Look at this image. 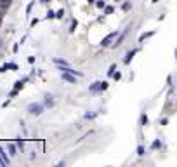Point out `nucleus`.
Listing matches in <instances>:
<instances>
[{
	"instance_id": "obj_22",
	"label": "nucleus",
	"mask_w": 177,
	"mask_h": 167,
	"mask_svg": "<svg viewBox=\"0 0 177 167\" xmlns=\"http://www.w3.org/2000/svg\"><path fill=\"white\" fill-rule=\"evenodd\" d=\"M96 5H97L99 9H104V7H106V3H104L103 0H99V2H96Z\"/></svg>"
},
{
	"instance_id": "obj_3",
	"label": "nucleus",
	"mask_w": 177,
	"mask_h": 167,
	"mask_svg": "<svg viewBox=\"0 0 177 167\" xmlns=\"http://www.w3.org/2000/svg\"><path fill=\"white\" fill-rule=\"evenodd\" d=\"M61 78H63L64 82H68V84H75V82H76V75H73V73H70V71H61Z\"/></svg>"
},
{
	"instance_id": "obj_9",
	"label": "nucleus",
	"mask_w": 177,
	"mask_h": 167,
	"mask_svg": "<svg viewBox=\"0 0 177 167\" xmlns=\"http://www.w3.org/2000/svg\"><path fill=\"white\" fill-rule=\"evenodd\" d=\"M54 63L59 64V66H70V63L66 59H63V58H54Z\"/></svg>"
},
{
	"instance_id": "obj_34",
	"label": "nucleus",
	"mask_w": 177,
	"mask_h": 167,
	"mask_svg": "<svg viewBox=\"0 0 177 167\" xmlns=\"http://www.w3.org/2000/svg\"><path fill=\"white\" fill-rule=\"evenodd\" d=\"M0 45H2V42H0Z\"/></svg>"
},
{
	"instance_id": "obj_4",
	"label": "nucleus",
	"mask_w": 177,
	"mask_h": 167,
	"mask_svg": "<svg viewBox=\"0 0 177 167\" xmlns=\"http://www.w3.org/2000/svg\"><path fill=\"white\" fill-rule=\"evenodd\" d=\"M7 70H17V64L16 63H5L0 66V73H5Z\"/></svg>"
},
{
	"instance_id": "obj_5",
	"label": "nucleus",
	"mask_w": 177,
	"mask_h": 167,
	"mask_svg": "<svg viewBox=\"0 0 177 167\" xmlns=\"http://www.w3.org/2000/svg\"><path fill=\"white\" fill-rule=\"evenodd\" d=\"M43 105H45L47 108H52V106H54V96H52V94H45Z\"/></svg>"
},
{
	"instance_id": "obj_26",
	"label": "nucleus",
	"mask_w": 177,
	"mask_h": 167,
	"mask_svg": "<svg viewBox=\"0 0 177 167\" xmlns=\"http://www.w3.org/2000/svg\"><path fill=\"white\" fill-rule=\"evenodd\" d=\"M113 77H115V80H120V78H122V73H120V71H118V73H115V75H113Z\"/></svg>"
},
{
	"instance_id": "obj_21",
	"label": "nucleus",
	"mask_w": 177,
	"mask_h": 167,
	"mask_svg": "<svg viewBox=\"0 0 177 167\" xmlns=\"http://www.w3.org/2000/svg\"><path fill=\"white\" fill-rule=\"evenodd\" d=\"M137 155H139V157L144 155V146H137Z\"/></svg>"
},
{
	"instance_id": "obj_25",
	"label": "nucleus",
	"mask_w": 177,
	"mask_h": 167,
	"mask_svg": "<svg viewBox=\"0 0 177 167\" xmlns=\"http://www.w3.org/2000/svg\"><path fill=\"white\" fill-rule=\"evenodd\" d=\"M129 9H130V3H129V2H125V3H123V10H129Z\"/></svg>"
},
{
	"instance_id": "obj_12",
	"label": "nucleus",
	"mask_w": 177,
	"mask_h": 167,
	"mask_svg": "<svg viewBox=\"0 0 177 167\" xmlns=\"http://www.w3.org/2000/svg\"><path fill=\"white\" fill-rule=\"evenodd\" d=\"M97 113H99V112H89V113L83 115V118H85V120H94V118L97 117Z\"/></svg>"
},
{
	"instance_id": "obj_11",
	"label": "nucleus",
	"mask_w": 177,
	"mask_h": 167,
	"mask_svg": "<svg viewBox=\"0 0 177 167\" xmlns=\"http://www.w3.org/2000/svg\"><path fill=\"white\" fill-rule=\"evenodd\" d=\"M16 145H17V150H19L21 153H24V139H23V138H17Z\"/></svg>"
},
{
	"instance_id": "obj_14",
	"label": "nucleus",
	"mask_w": 177,
	"mask_h": 167,
	"mask_svg": "<svg viewBox=\"0 0 177 167\" xmlns=\"http://www.w3.org/2000/svg\"><path fill=\"white\" fill-rule=\"evenodd\" d=\"M76 26H78V21L73 19V21H71V26H70V33H73V31L76 30Z\"/></svg>"
},
{
	"instance_id": "obj_6",
	"label": "nucleus",
	"mask_w": 177,
	"mask_h": 167,
	"mask_svg": "<svg viewBox=\"0 0 177 167\" xmlns=\"http://www.w3.org/2000/svg\"><path fill=\"white\" fill-rule=\"evenodd\" d=\"M7 148H9V155H10V157H16L17 152H19V150H17V145H14V143H9Z\"/></svg>"
},
{
	"instance_id": "obj_19",
	"label": "nucleus",
	"mask_w": 177,
	"mask_h": 167,
	"mask_svg": "<svg viewBox=\"0 0 177 167\" xmlns=\"http://www.w3.org/2000/svg\"><path fill=\"white\" fill-rule=\"evenodd\" d=\"M115 70H116V64H111V66H110V70H108V75H110V77H113V75H115Z\"/></svg>"
},
{
	"instance_id": "obj_24",
	"label": "nucleus",
	"mask_w": 177,
	"mask_h": 167,
	"mask_svg": "<svg viewBox=\"0 0 177 167\" xmlns=\"http://www.w3.org/2000/svg\"><path fill=\"white\" fill-rule=\"evenodd\" d=\"M108 89V82H101V91H106Z\"/></svg>"
},
{
	"instance_id": "obj_18",
	"label": "nucleus",
	"mask_w": 177,
	"mask_h": 167,
	"mask_svg": "<svg viewBox=\"0 0 177 167\" xmlns=\"http://www.w3.org/2000/svg\"><path fill=\"white\" fill-rule=\"evenodd\" d=\"M54 17H56V12L49 9V12H47V16H45V19H54Z\"/></svg>"
},
{
	"instance_id": "obj_1",
	"label": "nucleus",
	"mask_w": 177,
	"mask_h": 167,
	"mask_svg": "<svg viewBox=\"0 0 177 167\" xmlns=\"http://www.w3.org/2000/svg\"><path fill=\"white\" fill-rule=\"evenodd\" d=\"M26 110H28V113H30V115H35V117H38V115H42V113H43V110H45V105H40V103H30Z\"/></svg>"
},
{
	"instance_id": "obj_20",
	"label": "nucleus",
	"mask_w": 177,
	"mask_h": 167,
	"mask_svg": "<svg viewBox=\"0 0 177 167\" xmlns=\"http://www.w3.org/2000/svg\"><path fill=\"white\" fill-rule=\"evenodd\" d=\"M63 16H64V9H59V10L56 12V17H57V19H61Z\"/></svg>"
},
{
	"instance_id": "obj_28",
	"label": "nucleus",
	"mask_w": 177,
	"mask_h": 167,
	"mask_svg": "<svg viewBox=\"0 0 177 167\" xmlns=\"http://www.w3.org/2000/svg\"><path fill=\"white\" fill-rule=\"evenodd\" d=\"M17 49H19V44H14V47H12V51H14V52H17Z\"/></svg>"
},
{
	"instance_id": "obj_17",
	"label": "nucleus",
	"mask_w": 177,
	"mask_h": 167,
	"mask_svg": "<svg viewBox=\"0 0 177 167\" xmlns=\"http://www.w3.org/2000/svg\"><path fill=\"white\" fill-rule=\"evenodd\" d=\"M113 10H115L113 5H106V7H104V14H113Z\"/></svg>"
},
{
	"instance_id": "obj_16",
	"label": "nucleus",
	"mask_w": 177,
	"mask_h": 167,
	"mask_svg": "<svg viewBox=\"0 0 177 167\" xmlns=\"http://www.w3.org/2000/svg\"><path fill=\"white\" fill-rule=\"evenodd\" d=\"M33 5H35V0L28 3V7H26V16H30V12H31V9H33Z\"/></svg>"
},
{
	"instance_id": "obj_29",
	"label": "nucleus",
	"mask_w": 177,
	"mask_h": 167,
	"mask_svg": "<svg viewBox=\"0 0 177 167\" xmlns=\"http://www.w3.org/2000/svg\"><path fill=\"white\" fill-rule=\"evenodd\" d=\"M28 63H35V56H30L28 58Z\"/></svg>"
},
{
	"instance_id": "obj_2",
	"label": "nucleus",
	"mask_w": 177,
	"mask_h": 167,
	"mask_svg": "<svg viewBox=\"0 0 177 167\" xmlns=\"http://www.w3.org/2000/svg\"><path fill=\"white\" fill-rule=\"evenodd\" d=\"M116 35H118V31H111L110 35H106V37L101 40V45H103V47H110V45H111V42H113V38H115Z\"/></svg>"
},
{
	"instance_id": "obj_23",
	"label": "nucleus",
	"mask_w": 177,
	"mask_h": 167,
	"mask_svg": "<svg viewBox=\"0 0 177 167\" xmlns=\"http://www.w3.org/2000/svg\"><path fill=\"white\" fill-rule=\"evenodd\" d=\"M141 124H143V125L148 124V117H146V115H141Z\"/></svg>"
},
{
	"instance_id": "obj_10",
	"label": "nucleus",
	"mask_w": 177,
	"mask_h": 167,
	"mask_svg": "<svg viewBox=\"0 0 177 167\" xmlns=\"http://www.w3.org/2000/svg\"><path fill=\"white\" fill-rule=\"evenodd\" d=\"M89 91H90V92H97V91H101V82H94V84H90Z\"/></svg>"
},
{
	"instance_id": "obj_13",
	"label": "nucleus",
	"mask_w": 177,
	"mask_h": 167,
	"mask_svg": "<svg viewBox=\"0 0 177 167\" xmlns=\"http://www.w3.org/2000/svg\"><path fill=\"white\" fill-rule=\"evenodd\" d=\"M26 80H28V78H23V80H17V82H16V84H14V89H17V91H19V89H21V87H23V84H24V82H26Z\"/></svg>"
},
{
	"instance_id": "obj_27",
	"label": "nucleus",
	"mask_w": 177,
	"mask_h": 167,
	"mask_svg": "<svg viewBox=\"0 0 177 167\" xmlns=\"http://www.w3.org/2000/svg\"><path fill=\"white\" fill-rule=\"evenodd\" d=\"M151 148H160V141H155V143H153V146H151Z\"/></svg>"
},
{
	"instance_id": "obj_30",
	"label": "nucleus",
	"mask_w": 177,
	"mask_h": 167,
	"mask_svg": "<svg viewBox=\"0 0 177 167\" xmlns=\"http://www.w3.org/2000/svg\"><path fill=\"white\" fill-rule=\"evenodd\" d=\"M42 2H43V3H49V2H52V0H42Z\"/></svg>"
},
{
	"instance_id": "obj_15",
	"label": "nucleus",
	"mask_w": 177,
	"mask_h": 167,
	"mask_svg": "<svg viewBox=\"0 0 177 167\" xmlns=\"http://www.w3.org/2000/svg\"><path fill=\"white\" fill-rule=\"evenodd\" d=\"M153 33H155V31H148V33H144V35H141V38H139V42H141V44H143V42H144V40H146V38H148V37H151V35H153Z\"/></svg>"
},
{
	"instance_id": "obj_32",
	"label": "nucleus",
	"mask_w": 177,
	"mask_h": 167,
	"mask_svg": "<svg viewBox=\"0 0 177 167\" xmlns=\"http://www.w3.org/2000/svg\"><path fill=\"white\" fill-rule=\"evenodd\" d=\"M151 2H153V3H156V2H158V0H151Z\"/></svg>"
},
{
	"instance_id": "obj_33",
	"label": "nucleus",
	"mask_w": 177,
	"mask_h": 167,
	"mask_svg": "<svg viewBox=\"0 0 177 167\" xmlns=\"http://www.w3.org/2000/svg\"><path fill=\"white\" fill-rule=\"evenodd\" d=\"M113 2H118V0H113Z\"/></svg>"
},
{
	"instance_id": "obj_7",
	"label": "nucleus",
	"mask_w": 177,
	"mask_h": 167,
	"mask_svg": "<svg viewBox=\"0 0 177 167\" xmlns=\"http://www.w3.org/2000/svg\"><path fill=\"white\" fill-rule=\"evenodd\" d=\"M127 33H129V28H125V30H123V31H122V33H120V37H118V38H116V42H115V44H113V45H115V47H116V45H120V44H122V42H123V38H125V37H127Z\"/></svg>"
},
{
	"instance_id": "obj_31",
	"label": "nucleus",
	"mask_w": 177,
	"mask_h": 167,
	"mask_svg": "<svg viewBox=\"0 0 177 167\" xmlns=\"http://www.w3.org/2000/svg\"><path fill=\"white\" fill-rule=\"evenodd\" d=\"M87 2H89V3H94V2H96V0H87Z\"/></svg>"
},
{
	"instance_id": "obj_8",
	"label": "nucleus",
	"mask_w": 177,
	"mask_h": 167,
	"mask_svg": "<svg viewBox=\"0 0 177 167\" xmlns=\"http://www.w3.org/2000/svg\"><path fill=\"white\" fill-rule=\"evenodd\" d=\"M136 52H137V49H132V51H129V52H127V56H125V59H123V63H125V64H129V63L132 61V58L136 56Z\"/></svg>"
}]
</instances>
